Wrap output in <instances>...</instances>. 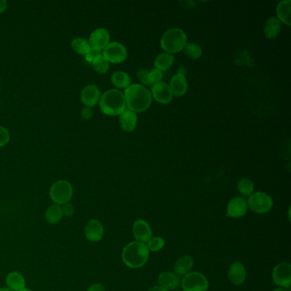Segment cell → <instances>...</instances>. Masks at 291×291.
Returning <instances> with one entry per match:
<instances>
[{
	"mask_svg": "<svg viewBox=\"0 0 291 291\" xmlns=\"http://www.w3.org/2000/svg\"><path fill=\"white\" fill-rule=\"evenodd\" d=\"M123 93L126 106L135 113L147 111L152 102V96L150 91L140 84L129 86Z\"/></svg>",
	"mask_w": 291,
	"mask_h": 291,
	"instance_id": "1",
	"label": "cell"
},
{
	"mask_svg": "<svg viewBox=\"0 0 291 291\" xmlns=\"http://www.w3.org/2000/svg\"><path fill=\"white\" fill-rule=\"evenodd\" d=\"M149 256L150 251L146 244L136 241L129 243L125 246L121 253V258L124 264L133 269L144 267L147 262Z\"/></svg>",
	"mask_w": 291,
	"mask_h": 291,
	"instance_id": "2",
	"label": "cell"
},
{
	"mask_svg": "<svg viewBox=\"0 0 291 291\" xmlns=\"http://www.w3.org/2000/svg\"><path fill=\"white\" fill-rule=\"evenodd\" d=\"M99 106L102 113L107 116H120L126 110L123 92L118 89L108 90L101 95Z\"/></svg>",
	"mask_w": 291,
	"mask_h": 291,
	"instance_id": "3",
	"label": "cell"
},
{
	"mask_svg": "<svg viewBox=\"0 0 291 291\" xmlns=\"http://www.w3.org/2000/svg\"><path fill=\"white\" fill-rule=\"evenodd\" d=\"M187 44V36L182 29L178 28L168 29L162 36L161 47L169 54L180 52Z\"/></svg>",
	"mask_w": 291,
	"mask_h": 291,
	"instance_id": "4",
	"label": "cell"
},
{
	"mask_svg": "<svg viewBox=\"0 0 291 291\" xmlns=\"http://www.w3.org/2000/svg\"><path fill=\"white\" fill-rule=\"evenodd\" d=\"M247 202L249 208L258 215H264L270 212L273 206V198L268 193L263 192H254L249 196Z\"/></svg>",
	"mask_w": 291,
	"mask_h": 291,
	"instance_id": "5",
	"label": "cell"
},
{
	"mask_svg": "<svg viewBox=\"0 0 291 291\" xmlns=\"http://www.w3.org/2000/svg\"><path fill=\"white\" fill-rule=\"evenodd\" d=\"M183 291H207L209 283L207 278L198 272H191L180 280Z\"/></svg>",
	"mask_w": 291,
	"mask_h": 291,
	"instance_id": "6",
	"label": "cell"
},
{
	"mask_svg": "<svg viewBox=\"0 0 291 291\" xmlns=\"http://www.w3.org/2000/svg\"><path fill=\"white\" fill-rule=\"evenodd\" d=\"M50 196L56 204H65L73 196V187L68 181H57L50 187Z\"/></svg>",
	"mask_w": 291,
	"mask_h": 291,
	"instance_id": "7",
	"label": "cell"
},
{
	"mask_svg": "<svg viewBox=\"0 0 291 291\" xmlns=\"http://www.w3.org/2000/svg\"><path fill=\"white\" fill-rule=\"evenodd\" d=\"M102 55L110 63H121L127 58V50L121 43H109V45L102 50Z\"/></svg>",
	"mask_w": 291,
	"mask_h": 291,
	"instance_id": "8",
	"label": "cell"
},
{
	"mask_svg": "<svg viewBox=\"0 0 291 291\" xmlns=\"http://www.w3.org/2000/svg\"><path fill=\"white\" fill-rule=\"evenodd\" d=\"M273 280L279 288H288L291 285V266L288 262H281L273 270Z\"/></svg>",
	"mask_w": 291,
	"mask_h": 291,
	"instance_id": "9",
	"label": "cell"
},
{
	"mask_svg": "<svg viewBox=\"0 0 291 291\" xmlns=\"http://www.w3.org/2000/svg\"><path fill=\"white\" fill-rule=\"evenodd\" d=\"M111 40V34L107 29L101 28L97 29L90 34L89 42L90 46L92 50L100 52L101 50H104V48L109 45Z\"/></svg>",
	"mask_w": 291,
	"mask_h": 291,
	"instance_id": "10",
	"label": "cell"
},
{
	"mask_svg": "<svg viewBox=\"0 0 291 291\" xmlns=\"http://www.w3.org/2000/svg\"><path fill=\"white\" fill-rule=\"evenodd\" d=\"M249 210L247 200L244 197H236L230 200L226 207V216L232 219L244 217Z\"/></svg>",
	"mask_w": 291,
	"mask_h": 291,
	"instance_id": "11",
	"label": "cell"
},
{
	"mask_svg": "<svg viewBox=\"0 0 291 291\" xmlns=\"http://www.w3.org/2000/svg\"><path fill=\"white\" fill-rule=\"evenodd\" d=\"M133 234L136 242L146 244L152 237V229L147 221L137 220L133 225Z\"/></svg>",
	"mask_w": 291,
	"mask_h": 291,
	"instance_id": "12",
	"label": "cell"
},
{
	"mask_svg": "<svg viewBox=\"0 0 291 291\" xmlns=\"http://www.w3.org/2000/svg\"><path fill=\"white\" fill-rule=\"evenodd\" d=\"M150 93L154 99L162 104H168L173 99V93L171 92L169 85L166 82H161L153 85Z\"/></svg>",
	"mask_w": 291,
	"mask_h": 291,
	"instance_id": "13",
	"label": "cell"
},
{
	"mask_svg": "<svg viewBox=\"0 0 291 291\" xmlns=\"http://www.w3.org/2000/svg\"><path fill=\"white\" fill-rule=\"evenodd\" d=\"M101 92L97 86L88 85L84 87L81 93V100L86 107L92 108L99 102Z\"/></svg>",
	"mask_w": 291,
	"mask_h": 291,
	"instance_id": "14",
	"label": "cell"
},
{
	"mask_svg": "<svg viewBox=\"0 0 291 291\" xmlns=\"http://www.w3.org/2000/svg\"><path fill=\"white\" fill-rule=\"evenodd\" d=\"M229 280L234 285H242L246 279V269L240 261L234 262L230 266L228 269Z\"/></svg>",
	"mask_w": 291,
	"mask_h": 291,
	"instance_id": "15",
	"label": "cell"
},
{
	"mask_svg": "<svg viewBox=\"0 0 291 291\" xmlns=\"http://www.w3.org/2000/svg\"><path fill=\"white\" fill-rule=\"evenodd\" d=\"M169 87H170L171 92L173 93V96L178 97L184 96L188 90L187 77L184 74L177 73L175 75L172 77Z\"/></svg>",
	"mask_w": 291,
	"mask_h": 291,
	"instance_id": "16",
	"label": "cell"
},
{
	"mask_svg": "<svg viewBox=\"0 0 291 291\" xmlns=\"http://www.w3.org/2000/svg\"><path fill=\"white\" fill-rule=\"evenodd\" d=\"M86 236L91 242H99L104 234V229L102 223L97 220H91L85 229Z\"/></svg>",
	"mask_w": 291,
	"mask_h": 291,
	"instance_id": "17",
	"label": "cell"
},
{
	"mask_svg": "<svg viewBox=\"0 0 291 291\" xmlns=\"http://www.w3.org/2000/svg\"><path fill=\"white\" fill-rule=\"evenodd\" d=\"M158 283L167 290H174L180 285V278L174 273L163 272L158 276Z\"/></svg>",
	"mask_w": 291,
	"mask_h": 291,
	"instance_id": "18",
	"label": "cell"
},
{
	"mask_svg": "<svg viewBox=\"0 0 291 291\" xmlns=\"http://www.w3.org/2000/svg\"><path fill=\"white\" fill-rule=\"evenodd\" d=\"M138 116L134 111L126 110L120 115V125L124 131L131 133L136 128Z\"/></svg>",
	"mask_w": 291,
	"mask_h": 291,
	"instance_id": "19",
	"label": "cell"
},
{
	"mask_svg": "<svg viewBox=\"0 0 291 291\" xmlns=\"http://www.w3.org/2000/svg\"><path fill=\"white\" fill-rule=\"evenodd\" d=\"M194 265V261L192 256L190 255H183L176 260L173 266L174 273L177 276L187 275V273H191Z\"/></svg>",
	"mask_w": 291,
	"mask_h": 291,
	"instance_id": "20",
	"label": "cell"
},
{
	"mask_svg": "<svg viewBox=\"0 0 291 291\" xmlns=\"http://www.w3.org/2000/svg\"><path fill=\"white\" fill-rule=\"evenodd\" d=\"M290 0H283L278 4L276 10L277 19L280 22L285 24L287 26H290Z\"/></svg>",
	"mask_w": 291,
	"mask_h": 291,
	"instance_id": "21",
	"label": "cell"
},
{
	"mask_svg": "<svg viewBox=\"0 0 291 291\" xmlns=\"http://www.w3.org/2000/svg\"><path fill=\"white\" fill-rule=\"evenodd\" d=\"M281 31V22L277 17H271L266 21L264 35L268 40H274Z\"/></svg>",
	"mask_w": 291,
	"mask_h": 291,
	"instance_id": "22",
	"label": "cell"
},
{
	"mask_svg": "<svg viewBox=\"0 0 291 291\" xmlns=\"http://www.w3.org/2000/svg\"><path fill=\"white\" fill-rule=\"evenodd\" d=\"M111 80L112 84L119 89H126L129 86H131V77L123 71H116L113 73Z\"/></svg>",
	"mask_w": 291,
	"mask_h": 291,
	"instance_id": "23",
	"label": "cell"
},
{
	"mask_svg": "<svg viewBox=\"0 0 291 291\" xmlns=\"http://www.w3.org/2000/svg\"><path fill=\"white\" fill-rule=\"evenodd\" d=\"M6 283L12 291H21L25 288V280L20 273L13 272L7 276Z\"/></svg>",
	"mask_w": 291,
	"mask_h": 291,
	"instance_id": "24",
	"label": "cell"
},
{
	"mask_svg": "<svg viewBox=\"0 0 291 291\" xmlns=\"http://www.w3.org/2000/svg\"><path fill=\"white\" fill-rule=\"evenodd\" d=\"M173 62H174L173 55L167 52L161 53L160 55H158L155 58L154 65L156 69L163 72L168 70L173 66Z\"/></svg>",
	"mask_w": 291,
	"mask_h": 291,
	"instance_id": "25",
	"label": "cell"
},
{
	"mask_svg": "<svg viewBox=\"0 0 291 291\" xmlns=\"http://www.w3.org/2000/svg\"><path fill=\"white\" fill-rule=\"evenodd\" d=\"M63 215L62 207L59 205L54 204L48 207L45 212V218L49 223L56 224L58 223V221H60Z\"/></svg>",
	"mask_w": 291,
	"mask_h": 291,
	"instance_id": "26",
	"label": "cell"
},
{
	"mask_svg": "<svg viewBox=\"0 0 291 291\" xmlns=\"http://www.w3.org/2000/svg\"><path fill=\"white\" fill-rule=\"evenodd\" d=\"M72 48L75 52L83 56L87 55V53L92 50L88 40L83 39V38L74 39L72 41Z\"/></svg>",
	"mask_w": 291,
	"mask_h": 291,
	"instance_id": "27",
	"label": "cell"
},
{
	"mask_svg": "<svg viewBox=\"0 0 291 291\" xmlns=\"http://www.w3.org/2000/svg\"><path fill=\"white\" fill-rule=\"evenodd\" d=\"M237 189L244 197H249L254 193V186L253 181L248 178H243L237 183Z\"/></svg>",
	"mask_w": 291,
	"mask_h": 291,
	"instance_id": "28",
	"label": "cell"
},
{
	"mask_svg": "<svg viewBox=\"0 0 291 291\" xmlns=\"http://www.w3.org/2000/svg\"><path fill=\"white\" fill-rule=\"evenodd\" d=\"M184 55L192 60H197L202 55V48L195 43H187L184 48Z\"/></svg>",
	"mask_w": 291,
	"mask_h": 291,
	"instance_id": "29",
	"label": "cell"
},
{
	"mask_svg": "<svg viewBox=\"0 0 291 291\" xmlns=\"http://www.w3.org/2000/svg\"><path fill=\"white\" fill-rule=\"evenodd\" d=\"M92 66V68H94V70L97 72L98 74H104L105 73H107L109 68H110V63L103 57L102 53H100L99 56L93 61Z\"/></svg>",
	"mask_w": 291,
	"mask_h": 291,
	"instance_id": "30",
	"label": "cell"
},
{
	"mask_svg": "<svg viewBox=\"0 0 291 291\" xmlns=\"http://www.w3.org/2000/svg\"><path fill=\"white\" fill-rule=\"evenodd\" d=\"M165 244V240L163 237H161V236H154L153 237L152 236L150 241L148 242L146 246H147L149 251L158 252L164 248Z\"/></svg>",
	"mask_w": 291,
	"mask_h": 291,
	"instance_id": "31",
	"label": "cell"
},
{
	"mask_svg": "<svg viewBox=\"0 0 291 291\" xmlns=\"http://www.w3.org/2000/svg\"><path fill=\"white\" fill-rule=\"evenodd\" d=\"M163 75V72L158 70L156 68H154L150 72H149V81H150V85L153 86V85L157 84L159 82H162Z\"/></svg>",
	"mask_w": 291,
	"mask_h": 291,
	"instance_id": "32",
	"label": "cell"
},
{
	"mask_svg": "<svg viewBox=\"0 0 291 291\" xmlns=\"http://www.w3.org/2000/svg\"><path fill=\"white\" fill-rule=\"evenodd\" d=\"M10 139H11V135L8 130L6 127L0 126V147H3L8 144Z\"/></svg>",
	"mask_w": 291,
	"mask_h": 291,
	"instance_id": "33",
	"label": "cell"
},
{
	"mask_svg": "<svg viewBox=\"0 0 291 291\" xmlns=\"http://www.w3.org/2000/svg\"><path fill=\"white\" fill-rule=\"evenodd\" d=\"M138 79L144 85L151 86L150 81H149V72L145 69H140V70L138 71Z\"/></svg>",
	"mask_w": 291,
	"mask_h": 291,
	"instance_id": "34",
	"label": "cell"
},
{
	"mask_svg": "<svg viewBox=\"0 0 291 291\" xmlns=\"http://www.w3.org/2000/svg\"><path fill=\"white\" fill-rule=\"evenodd\" d=\"M62 207V211H63V214L68 217H71L74 215V207L73 205L69 203V202H67L65 204H63V207Z\"/></svg>",
	"mask_w": 291,
	"mask_h": 291,
	"instance_id": "35",
	"label": "cell"
},
{
	"mask_svg": "<svg viewBox=\"0 0 291 291\" xmlns=\"http://www.w3.org/2000/svg\"><path fill=\"white\" fill-rule=\"evenodd\" d=\"M101 52H98V51H96L94 50H90L89 52L87 53V55L85 56V58H86V61H87V63H90V64H92L93 63V61L96 59V58L99 56V54Z\"/></svg>",
	"mask_w": 291,
	"mask_h": 291,
	"instance_id": "36",
	"label": "cell"
},
{
	"mask_svg": "<svg viewBox=\"0 0 291 291\" xmlns=\"http://www.w3.org/2000/svg\"><path fill=\"white\" fill-rule=\"evenodd\" d=\"M82 118L85 120H90L93 116V111L92 108L85 107L82 111Z\"/></svg>",
	"mask_w": 291,
	"mask_h": 291,
	"instance_id": "37",
	"label": "cell"
},
{
	"mask_svg": "<svg viewBox=\"0 0 291 291\" xmlns=\"http://www.w3.org/2000/svg\"><path fill=\"white\" fill-rule=\"evenodd\" d=\"M104 286L102 283H94L92 284L87 291H104Z\"/></svg>",
	"mask_w": 291,
	"mask_h": 291,
	"instance_id": "38",
	"label": "cell"
},
{
	"mask_svg": "<svg viewBox=\"0 0 291 291\" xmlns=\"http://www.w3.org/2000/svg\"><path fill=\"white\" fill-rule=\"evenodd\" d=\"M6 9H7V2L6 0H0V14L3 13Z\"/></svg>",
	"mask_w": 291,
	"mask_h": 291,
	"instance_id": "39",
	"label": "cell"
},
{
	"mask_svg": "<svg viewBox=\"0 0 291 291\" xmlns=\"http://www.w3.org/2000/svg\"><path fill=\"white\" fill-rule=\"evenodd\" d=\"M148 291H168L165 288L161 287V286H154V287H151V288H149Z\"/></svg>",
	"mask_w": 291,
	"mask_h": 291,
	"instance_id": "40",
	"label": "cell"
},
{
	"mask_svg": "<svg viewBox=\"0 0 291 291\" xmlns=\"http://www.w3.org/2000/svg\"><path fill=\"white\" fill-rule=\"evenodd\" d=\"M273 291H287V290H286L285 288H279V287H278V288H274V289H273Z\"/></svg>",
	"mask_w": 291,
	"mask_h": 291,
	"instance_id": "41",
	"label": "cell"
},
{
	"mask_svg": "<svg viewBox=\"0 0 291 291\" xmlns=\"http://www.w3.org/2000/svg\"><path fill=\"white\" fill-rule=\"evenodd\" d=\"M0 291H12L9 288H0Z\"/></svg>",
	"mask_w": 291,
	"mask_h": 291,
	"instance_id": "42",
	"label": "cell"
},
{
	"mask_svg": "<svg viewBox=\"0 0 291 291\" xmlns=\"http://www.w3.org/2000/svg\"><path fill=\"white\" fill-rule=\"evenodd\" d=\"M21 291H31V290H29V289H26V288H24V289H22V290Z\"/></svg>",
	"mask_w": 291,
	"mask_h": 291,
	"instance_id": "43",
	"label": "cell"
},
{
	"mask_svg": "<svg viewBox=\"0 0 291 291\" xmlns=\"http://www.w3.org/2000/svg\"><path fill=\"white\" fill-rule=\"evenodd\" d=\"M175 291H183V290H175Z\"/></svg>",
	"mask_w": 291,
	"mask_h": 291,
	"instance_id": "44",
	"label": "cell"
}]
</instances>
